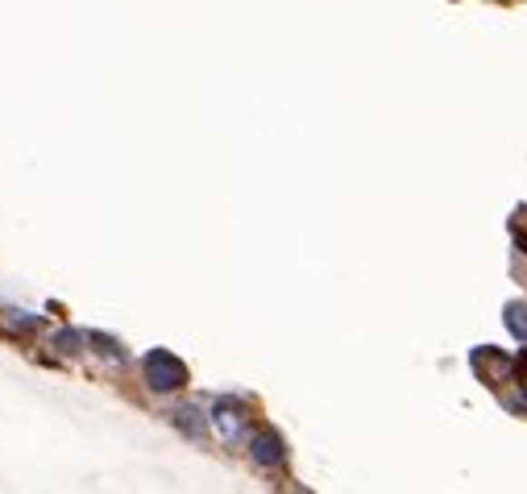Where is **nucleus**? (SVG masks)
<instances>
[{"mask_svg":"<svg viewBox=\"0 0 527 494\" xmlns=\"http://www.w3.org/2000/svg\"><path fill=\"white\" fill-rule=\"evenodd\" d=\"M212 424H216V432H220V441H241L249 415H245V407L237 403V399H216Z\"/></svg>","mask_w":527,"mask_h":494,"instance_id":"7ed1b4c3","label":"nucleus"},{"mask_svg":"<svg viewBox=\"0 0 527 494\" xmlns=\"http://www.w3.org/2000/svg\"><path fill=\"white\" fill-rule=\"evenodd\" d=\"M249 457H254L262 470H278V465H287L283 436L274 432V428H262V432H254V436H249Z\"/></svg>","mask_w":527,"mask_h":494,"instance_id":"f03ea898","label":"nucleus"},{"mask_svg":"<svg viewBox=\"0 0 527 494\" xmlns=\"http://www.w3.org/2000/svg\"><path fill=\"white\" fill-rule=\"evenodd\" d=\"M515 241H519V249L527 254V233H523V228H515Z\"/></svg>","mask_w":527,"mask_h":494,"instance_id":"9d476101","label":"nucleus"},{"mask_svg":"<svg viewBox=\"0 0 527 494\" xmlns=\"http://www.w3.org/2000/svg\"><path fill=\"white\" fill-rule=\"evenodd\" d=\"M142 370H146L150 391H158V395H171V391L187 386V366L171 354V349H150L146 362H142Z\"/></svg>","mask_w":527,"mask_h":494,"instance_id":"f257e3e1","label":"nucleus"},{"mask_svg":"<svg viewBox=\"0 0 527 494\" xmlns=\"http://www.w3.org/2000/svg\"><path fill=\"white\" fill-rule=\"evenodd\" d=\"M469 366H473V374L482 378V383H490L494 386V378H503L511 370V362L503 354H498V349H490V345H482V349H473V354H469Z\"/></svg>","mask_w":527,"mask_h":494,"instance_id":"20e7f679","label":"nucleus"},{"mask_svg":"<svg viewBox=\"0 0 527 494\" xmlns=\"http://www.w3.org/2000/svg\"><path fill=\"white\" fill-rule=\"evenodd\" d=\"M54 345H59L63 354H79V349L88 345V333H79V328H59V333H54Z\"/></svg>","mask_w":527,"mask_h":494,"instance_id":"6e6552de","label":"nucleus"},{"mask_svg":"<svg viewBox=\"0 0 527 494\" xmlns=\"http://www.w3.org/2000/svg\"><path fill=\"white\" fill-rule=\"evenodd\" d=\"M171 420H175V428L183 436H191V441H204V415H200V407L196 403H187V407H175V412H171Z\"/></svg>","mask_w":527,"mask_h":494,"instance_id":"39448f33","label":"nucleus"},{"mask_svg":"<svg viewBox=\"0 0 527 494\" xmlns=\"http://www.w3.org/2000/svg\"><path fill=\"white\" fill-rule=\"evenodd\" d=\"M88 345H96V354L108 357V362H125V345L112 341V336H104V333H88Z\"/></svg>","mask_w":527,"mask_h":494,"instance_id":"0eeeda50","label":"nucleus"},{"mask_svg":"<svg viewBox=\"0 0 527 494\" xmlns=\"http://www.w3.org/2000/svg\"><path fill=\"white\" fill-rule=\"evenodd\" d=\"M503 324L511 328V336H515V341H527V304H507L503 307Z\"/></svg>","mask_w":527,"mask_h":494,"instance_id":"423d86ee","label":"nucleus"},{"mask_svg":"<svg viewBox=\"0 0 527 494\" xmlns=\"http://www.w3.org/2000/svg\"><path fill=\"white\" fill-rule=\"evenodd\" d=\"M5 324L13 328V333H34V328H42V316H34V312H5Z\"/></svg>","mask_w":527,"mask_h":494,"instance_id":"1a4fd4ad","label":"nucleus"}]
</instances>
